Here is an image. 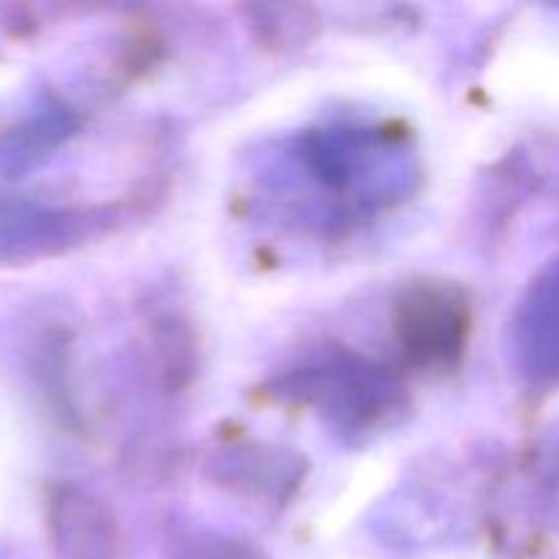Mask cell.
Instances as JSON below:
<instances>
[{
  "label": "cell",
  "mask_w": 559,
  "mask_h": 559,
  "mask_svg": "<svg viewBox=\"0 0 559 559\" xmlns=\"http://www.w3.org/2000/svg\"><path fill=\"white\" fill-rule=\"evenodd\" d=\"M409 317L404 325H426L420 331L407 333V347L415 353H445L459 342L462 331V314L453 309V300H445L440 293H418L409 298Z\"/></svg>",
  "instance_id": "6da1fadb"
}]
</instances>
